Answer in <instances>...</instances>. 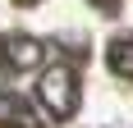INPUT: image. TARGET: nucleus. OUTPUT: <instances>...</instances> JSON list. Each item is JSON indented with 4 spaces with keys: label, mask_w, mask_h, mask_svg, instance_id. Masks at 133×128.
Listing matches in <instances>:
<instances>
[{
    "label": "nucleus",
    "mask_w": 133,
    "mask_h": 128,
    "mask_svg": "<svg viewBox=\"0 0 133 128\" xmlns=\"http://www.w3.org/2000/svg\"><path fill=\"white\" fill-rule=\"evenodd\" d=\"M37 91H41V105H46L55 119H69L74 105H78V78H74L69 64H51V69L41 73V87Z\"/></svg>",
    "instance_id": "nucleus-1"
},
{
    "label": "nucleus",
    "mask_w": 133,
    "mask_h": 128,
    "mask_svg": "<svg viewBox=\"0 0 133 128\" xmlns=\"http://www.w3.org/2000/svg\"><path fill=\"white\" fill-rule=\"evenodd\" d=\"M0 124H14V128H37V115L28 110L14 91H0Z\"/></svg>",
    "instance_id": "nucleus-3"
},
{
    "label": "nucleus",
    "mask_w": 133,
    "mask_h": 128,
    "mask_svg": "<svg viewBox=\"0 0 133 128\" xmlns=\"http://www.w3.org/2000/svg\"><path fill=\"white\" fill-rule=\"evenodd\" d=\"M46 46L37 37H0V69H9V73H23V69H37Z\"/></svg>",
    "instance_id": "nucleus-2"
},
{
    "label": "nucleus",
    "mask_w": 133,
    "mask_h": 128,
    "mask_svg": "<svg viewBox=\"0 0 133 128\" xmlns=\"http://www.w3.org/2000/svg\"><path fill=\"white\" fill-rule=\"evenodd\" d=\"M23 5H32V0H23Z\"/></svg>",
    "instance_id": "nucleus-5"
},
{
    "label": "nucleus",
    "mask_w": 133,
    "mask_h": 128,
    "mask_svg": "<svg viewBox=\"0 0 133 128\" xmlns=\"http://www.w3.org/2000/svg\"><path fill=\"white\" fill-rule=\"evenodd\" d=\"M110 69L119 78H133V37H119V41H110Z\"/></svg>",
    "instance_id": "nucleus-4"
}]
</instances>
